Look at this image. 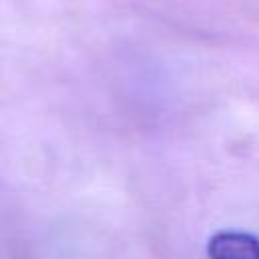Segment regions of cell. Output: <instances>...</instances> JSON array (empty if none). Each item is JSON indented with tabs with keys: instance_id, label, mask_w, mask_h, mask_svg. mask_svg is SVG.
Returning a JSON list of instances; mask_svg holds the SVG:
<instances>
[{
	"instance_id": "1",
	"label": "cell",
	"mask_w": 259,
	"mask_h": 259,
	"mask_svg": "<svg viewBox=\"0 0 259 259\" xmlns=\"http://www.w3.org/2000/svg\"><path fill=\"white\" fill-rule=\"evenodd\" d=\"M208 259H259V239L245 231H219L206 243Z\"/></svg>"
}]
</instances>
